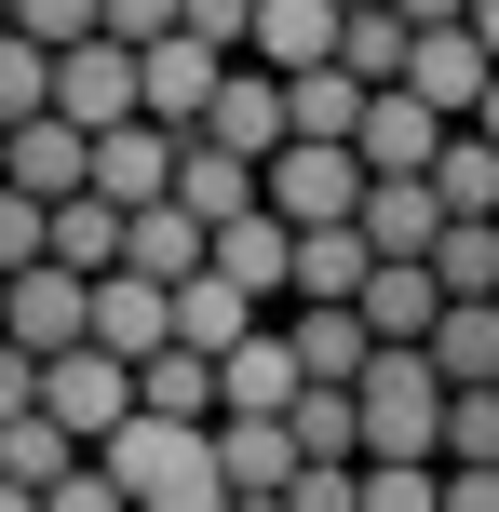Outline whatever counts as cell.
<instances>
[{
	"mask_svg": "<svg viewBox=\"0 0 499 512\" xmlns=\"http://www.w3.org/2000/svg\"><path fill=\"white\" fill-rule=\"evenodd\" d=\"M473 135H486V149H499V95H486V122H473Z\"/></svg>",
	"mask_w": 499,
	"mask_h": 512,
	"instance_id": "cell-36",
	"label": "cell"
},
{
	"mask_svg": "<svg viewBox=\"0 0 499 512\" xmlns=\"http://www.w3.org/2000/svg\"><path fill=\"white\" fill-rule=\"evenodd\" d=\"M216 283H230V297H257L270 324H284V297H297V230L257 203L243 230H216Z\"/></svg>",
	"mask_w": 499,
	"mask_h": 512,
	"instance_id": "cell-12",
	"label": "cell"
},
{
	"mask_svg": "<svg viewBox=\"0 0 499 512\" xmlns=\"http://www.w3.org/2000/svg\"><path fill=\"white\" fill-rule=\"evenodd\" d=\"M338 0H257V54H243V68H270V81H324L338 68Z\"/></svg>",
	"mask_w": 499,
	"mask_h": 512,
	"instance_id": "cell-9",
	"label": "cell"
},
{
	"mask_svg": "<svg viewBox=\"0 0 499 512\" xmlns=\"http://www.w3.org/2000/svg\"><path fill=\"white\" fill-rule=\"evenodd\" d=\"M230 512H284V499H230Z\"/></svg>",
	"mask_w": 499,
	"mask_h": 512,
	"instance_id": "cell-38",
	"label": "cell"
},
{
	"mask_svg": "<svg viewBox=\"0 0 499 512\" xmlns=\"http://www.w3.org/2000/svg\"><path fill=\"white\" fill-rule=\"evenodd\" d=\"M365 243H378V270H432V243H446L432 176H378V189H365Z\"/></svg>",
	"mask_w": 499,
	"mask_h": 512,
	"instance_id": "cell-15",
	"label": "cell"
},
{
	"mask_svg": "<svg viewBox=\"0 0 499 512\" xmlns=\"http://www.w3.org/2000/svg\"><path fill=\"white\" fill-rule=\"evenodd\" d=\"M432 283H446V310H499V230H446Z\"/></svg>",
	"mask_w": 499,
	"mask_h": 512,
	"instance_id": "cell-27",
	"label": "cell"
},
{
	"mask_svg": "<svg viewBox=\"0 0 499 512\" xmlns=\"http://www.w3.org/2000/svg\"><path fill=\"white\" fill-rule=\"evenodd\" d=\"M365 405V472H446V364L432 351H378V378L351 391Z\"/></svg>",
	"mask_w": 499,
	"mask_h": 512,
	"instance_id": "cell-1",
	"label": "cell"
},
{
	"mask_svg": "<svg viewBox=\"0 0 499 512\" xmlns=\"http://www.w3.org/2000/svg\"><path fill=\"white\" fill-rule=\"evenodd\" d=\"M176 162H189V135H162V122H135V135H108V149H95V203H122V216H149V203H176Z\"/></svg>",
	"mask_w": 499,
	"mask_h": 512,
	"instance_id": "cell-14",
	"label": "cell"
},
{
	"mask_svg": "<svg viewBox=\"0 0 499 512\" xmlns=\"http://www.w3.org/2000/svg\"><path fill=\"white\" fill-rule=\"evenodd\" d=\"M14 418H41V364H27L14 337H0V432H14Z\"/></svg>",
	"mask_w": 499,
	"mask_h": 512,
	"instance_id": "cell-32",
	"label": "cell"
},
{
	"mask_svg": "<svg viewBox=\"0 0 499 512\" xmlns=\"http://www.w3.org/2000/svg\"><path fill=\"white\" fill-rule=\"evenodd\" d=\"M338 68L365 81V95H405V68H419V0H351Z\"/></svg>",
	"mask_w": 499,
	"mask_h": 512,
	"instance_id": "cell-13",
	"label": "cell"
},
{
	"mask_svg": "<svg viewBox=\"0 0 499 512\" xmlns=\"http://www.w3.org/2000/svg\"><path fill=\"white\" fill-rule=\"evenodd\" d=\"M14 189H27V203H81V189H95V135L27 122V135H14Z\"/></svg>",
	"mask_w": 499,
	"mask_h": 512,
	"instance_id": "cell-18",
	"label": "cell"
},
{
	"mask_svg": "<svg viewBox=\"0 0 499 512\" xmlns=\"http://www.w3.org/2000/svg\"><path fill=\"white\" fill-rule=\"evenodd\" d=\"M365 512H446V472H365Z\"/></svg>",
	"mask_w": 499,
	"mask_h": 512,
	"instance_id": "cell-30",
	"label": "cell"
},
{
	"mask_svg": "<svg viewBox=\"0 0 499 512\" xmlns=\"http://www.w3.org/2000/svg\"><path fill=\"white\" fill-rule=\"evenodd\" d=\"M95 351L149 378V364L176 351V297H162V283H135V270H108V283H95Z\"/></svg>",
	"mask_w": 499,
	"mask_h": 512,
	"instance_id": "cell-10",
	"label": "cell"
},
{
	"mask_svg": "<svg viewBox=\"0 0 499 512\" xmlns=\"http://www.w3.org/2000/svg\"><path fill=\"white\" fill-rule=\"evenodd\" d=\"M432 162H446V122L419 95H378L365 108V176H432Z\"/></svg>",
	"mask_w": 499,
	"mask_h": 512,
	"instance_id": "cell-19",
	"label": "cell"
},
{
	"mask_svg": "<svg viewBox=\"0 0 499 512\" xmlns=\"http://www.w3.org/2000/svg\"><path fill=\"white\" fill-rule=\"evenodd\" d=\"M243 337H270V310H257V297H230V283L203 270V283H189V297H176V351H203V364H230Z\"/></svg>",
	"mask_w": 499,
	"mask_h": 512,
	"instance_id": "cell-20",
	"label": "cell"
},
{
	"mask_svg": "<svg viewBox=\"0 0 499 512\" xmlns=\"http://www.w3.org/2000/svg\"><path fill=\"white\" fill-rule=\"evenodd\" d=\"M446 472H499V391H459L446 405Z\"/></svg>",
	"mask_w": 499,
	"mask_h": 512,
	"instance_id": "cell-29",
	"label": "cell"
},
{
	"mask_svg": "<svg viewBox=\"0 0 499 512\" xmlns=\"http://www.w3.org/2000/svg\"><path fill=\"white\" fill-rule=\"evenodd\" d=\"M0 337H14L27 364H68V351H95V283L41 256L27 283H0Z\"/></svg>",
	"mask_w": 499,
	"mask_h": 512,
	"instance_id": "cell-4",
	"label": "cell"
},
{
	"mask_svg": "<svg viewBox=\"0 0 499 512\" xmlns=\"http://www.w3.org/2000/svg\"><path fill=\"white\" fill-rule=\"evenodd\" d=\"M27 122H54V54L14 27V41H0V135H27Z\"/></svg>",
	"mask_w": 499,
	"mask_h": 512,
	"instance_id": "cell-28",
	"label": "cell"
},
{
	"mask_svg": "<svg viewBox=\"0 0 499 512\" xmlns=\"http://www.w3.org/2000/svg\"><path fill=\"white\" fill-rule=\"evenodd\" d=\"M108 486H122L135 512H230L216 432H189V418H135V432L108 445Z\"/></svg>",
	"mask_w": 499,
	"mask_h": 512,
	"instance_id": "cell-2",
	"label": "cell"
},
{
	"mask_svg": "<svg viewBox=\"0 0 499 512\" xmlns=\"http://www.w3.org/2000/svg\"><path fill=\"white\" fill-rule=\"evenodd\" d=\"M41 418H54L68 445H95V459H108V445L135 432V364H108V351H68V364H41Z\"/></svg>",
	"mask_w": 499,
	"mask_h": 512,
	"instance_id": "cell-6",
	"label": "cell"
},
{
	"mask_svg": "<svg viewBox=\"0 0 499 512\" xmlns=\"http://www.w3.org/2000/svg\"><path fill=\"white\" fill-rule=\"evenodd\" d=\"M54 122L95 135V149H108V135H135V122H149V68H135L122 41H81L68 68H54Z\"/></svg>",
	"mask_w": 499,
	"mask_h": 512,
	"instance_id": "cell-5",
	"label": "cell"
},
{
	"mask_svg": "<svg viewBox=\"0 0 499 512\" xmlns=\"http://www.w3.org/2000/svg\"><path fill=\"white\" fill-rule=\"evenodd\" d=\"M284 351H297L311 391H365L378 378V324L365 310H284Z\"/></svg>",
	"mask_w": 499,
	"mask_h": 512,
	"instance_id": "cell-11",
	"label": "cell"
},
{
	"mask_svg": "<svg viewBox=\"0 0 499 512\" xmlns=\"http://www.w3.org/2000/svg\"><path fill=\"white\" fill-rule=\"evenodd\" d=\"M0 189H14V135H0Z\"/></svg>",
	"mask_w": 499,
	"mask_h": 512,
	"instance_id": "cell-37",
	"label": "cell"
},
{
	"mask_svg": "<svg viewBox=\"0 0 499 512\" xmlns=\"http://www.w3.org/2000/svg\"><path fill=\"white\" fill-rule=\"evenodd\" d=\"M365 324H378V351H432L446 283H432V270H378V283H365Z\"/></svg>",
	"mask_w": 499,
	"mask_h": 512,
	"instance_id": "cell-22",
	"label": "cell"
},
{
	"mask_svg": "<svg viewBox=\"0 0 499 512\" xmlns=\"http://www.w3.org/2000/svg\"><path fill=\"white\" fill-rule=\"evenodd\" d=\"M203 149H230V162H257V176H270V162L297 149V122H284V81H270V68H230V81H216V122H203Z\"/></svg>",
	"mask_w": 499,
	"mask_h": 512,
	"instance_id": "cell-7",
	"label": "cell"
},
{
	"mask_svg": "<svg viewBox=\"0 0 499 512\" xmlns=\"http://www.w3.org/2000/svg\"><path fill=\"white\" fill-rule=\"evenodd\" d=\"M135 418H189V432H216V364H203V351H162L149 378H135Z\"/></svg>",
	"mask_w": 499,
	"mask_h": 512,
	"instance_id": "cell-25",
	"label": "cell"
},
{
	"mask_svg": "<svg viewBox=\"0 0 499 512\" xmlns=\"http://www.w3.org/2000/svg\"><path fill=\"white\" fill-rule=\"evenodd\" d=\"M0 512H41V499H27V486H0Z\"/></svg>",
	"mask_w": 499,
	"mask_h": 512,
	"instance_id": "cell-35",
	"label": "cell"
},
{
	"mask_svg": "<svg viewBox=\"0 0 499 512\" xmlns=\"http://www.w3.org/2000/svg\"><path fill=\"white\" fill-rule=\"evenodd\" d=\"M405 95H419L446 135H473V122H486V95H499V54L473 41V14L419 0V68H405Z\"/></svg>",
	"mask_w": 499,
	"mask_h": 512,
	"instance_id": "cell-3",
	"label": "cell"
},
{
	"mask_svg": "<svg viewBox=\"0 0 499 512\" xmlns=\"http://www.w3.org/2000/svg\"><path fill=\"white\" fill-rule=\"evenodd\" d=\"M176 203L203 216V230H243V216H257V162H230V149H203V135H189V162H176Z\"/></svg>",
	"mask_w": 499,
	"mask_h": 512,
	"instance_id": "cell-21",
	"label": "cell"
},
{
	"mask_svg": "<svg viewBox=\"0 0 499 512\" xmlns=\"http://www.w3.org/2000/svg\"><path fill=\"white\" fill-rule=\"evenodd\" d=\"M216 472H230V499H284L311 459H297L284 418H216Z\"/></svg>",
	"mask_w": 499,
	"mask_h": 512,
	"instance_id": "cell-17",
	"label": "cell"
},
{
	"mask_svg": "<svg viewBox=\"0 0 499 512\" xmlns=\"http://www.w3.org/2000/svg\"><path fill=\"white\" fill-rule=\"evenodd\" d=\"M41 512H135V499H122V486H108V459H81V472H68V486H54Z\"/></svg>",
	"mask_w": 499,
	"mask_h": 512,
	"instance_id": "cell-31",
	"label": "cell"
},
{
	"mask_svg": "<svg viewBox=\"0 0 499 512\" xmlns=\"http://www.w3.org/2000/svg\"><path fill=\"white\" fill-rule=\"evenodd\" d=\"M432 364H446V391H499V310H446Z\"/></svg>",
	"mask_w": 499,
	"mask_h": 512,
	"instance_id": "cell-26",
	"label": "cell"
},
{
	"mask_svg": "<svg viewBox=\"0 0 499 512\" xmlns=\"http://www.w3.org/2000/svg\"><path fill=\"white\" fill-rule=\"evenodd\" d=\"M122 270L162 283V297H189V283L216 270V230H203L189 203H149V216H122Z\"/></svg>",
	"mask_w": 499,
	"mask_h": 512,
	"instance_id": "cell-8",
	"label": "cell"
},
{
	"mask_svg": "<svg viewBox=\"0 0 499 512\" xmlns=\"http://www.w3.org/2000/svg\"><path fill=\"white\" fill-rule=\"evenodd\" d=\"M473 41H486V54H499V0H473Z\"/></svg>",
	"mask_w": 499,
	"mask_h": 512,
	"instance_id": "cell-34",
	"label": "cell"
},
{
	"mask_svg": "<svg viewBox=\"0 0 499 512\" xmlns=\"http://www.w3.org/2000/svg\"><path fill=\"white\" fill-rule=\"evenodd\" d=\"M81 459H95V445H68L54 418H14V432H0V486H27V499H54Z\"/></svg>",
	"mask_w": 499,
	"mask_h": 512,
	"instance_id": "cell-23",
	"label": "cell"
},
{
	"mask_svg": "<svg viewBox=\"0 0 499 512\" xmlns=\"http://www.w3.org/2000/svg\"><path fill=\"white\" fill-rule=\"evenodd\" d=\"M446 512H499V472H446Z\"/></svg>",
	"mask_w": 499,
	"mask_h": 512,
	"instance_id": "cell-33",
	"label": "cell"
},
{
	"mask_svg": "<svg viewBox=\"0 0 499 512\" xmlns=\"http://www.w3.org/2000/svg\"><path fill=\"white\" fill-rule=\"evenodd\" d=\"M54 270H81V283L122 270V203H95V189H81V203H54Z\"/></svg>",
	"mask_w": 499,
	"mask_h": 512,
	"instance_id": "cell-24",
	"label": "cell"
},
{
	"mask_svg": "<svg viewBox=\"0 0 499 512\" xmlns=\"http://www.w3.org/2000/svg\"><path fill=\"white\" fill-rule=\"evenodd\" d=\"M297 391H311V378H297L284 324H270V337H243V351L216 364V418H297Z\"/></svg>",
	"mask_w": 499,
	"mask_h": 512,
	"instance_id": "cell-16",
	"label": "cell"
}]
</instances>
